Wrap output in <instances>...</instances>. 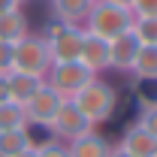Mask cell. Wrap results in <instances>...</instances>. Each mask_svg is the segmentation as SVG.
I'll list each match as a JSON object with an SVG mask.
<instances>
[{
	"instance_id": "10",
	"label": "cell",
	"mask_w": 157,
	"mask_h": 157,
	"mask_svg": "<svg viewBox=\"0 0 157 157\" xmlns=\"http://www.w3.org/2000/svg\"><path fill=\"white\" fill-rule=\"evenodd\" d=\"M136 52H139V42L133 36V30L109 39V67L118 70V73H130V67L136 60Z\"/></svg>"
},
{
	"instance_id": "4",
	"label": "cell",
	"mask_w": 157,
	"mask_h": 157,
	"mask_svg": "<svg viewBox=\"0 0 157 157\" xmlns=\"http://www.w3.org/2000/svg\"><path fill=\"white\" fill-rule=\"evenodd\" d=\"M42 39H45V45H48L52 63L78 60L82 39H85V27H78V24H60V21H52V24L45 27Z\"/></svg>"
},
{
	"instance_id": "24",
	"label": "cell",
	"mask_w": 157,
	"mask_h": 157,
	"mask_svg": "<svg viewBox=\"0 0 157 157\" xmlns=\"http://www.w3.org/2000/svg\"><path fill=\"white\" fill-rule=\"evenodd\" d=\"M9 9H18V3H15V0H0V15L9 12Z\"/></svg>"
},
{
	"instance_id": "3",
	"label": "cell",
	"mask_w": 157,
	"mask_h": 157,
	"mask_svg": "<svg viewBox=\"0 0 157 157\" xmlns=\"http://www.w3.org/2000/svg\"><path fill=\"white\" fill-rule=\"evenodd\" d=\"M52 70V55L42 33H27L12 45V73H27V76L45 78Z\"/></svg>"
},
{
	"instance_id": "27",
	"label": "cell",
	"mask_w": 157,
	"mask_h": 157,
	"mask_svg": "<svg viewBox=\"0 0 157 157\" xmlns=\"http://www.w3.org/2000/svg\"><path fill=\"white\" fill-rule=\"evenodd\" d=\"M18 157H36V151H33V148H27V151H21Z\"/></svg>"
},
{
	"instance_id": "25",
	"label": "cell",
	"mask_w": 157,
	"mask_h": 157,
	"mask_svg": "<svg viewBox=\"0 0 157 157\" xmlns=\"http://www.w3.org/2000/svg\"><path fill=\"white\" fill-rule=\"evenodd\" d=\"M106 3H115V6H124V9L133 6V0H106ZM130 12H133V9H130Z\"/></svg>"
},
{
	"instance_id": "17",
	"label": "cell",
	"mask_w": 157,
	"mask_h": 157,
	"mask_svg": "<svg viewBox=\"0 0 157 157\" xmlns=\"http://www.w3.org/2000/svg\"><path fill=\"white\" fill-rule=\"evenodd\" d=\"M27 127V115H24V106L21 103H0V130H21Z\"/></svg>"
},
{
	"instance_id": "15",
	"label": "cell",
	"mask_w": 157,
	"mask_h": 157,
	"mask_svg": "<svg viewBox=\"0 0 157 157\" xmlns=\"http://www.w3.org/2000/svg\"><path fill=\"white\" fill-rule=\"evenodd\" d=\"M42 88V78L27 76V73H9V100L12 103H27V100Z\"/></svg>"
},
{
	"instance_id": "5",
	"label": "cell",
	"mask_w": 157,
	"mask_h": 157,
	"mask_svg": "<svg viewBox=\"0 0 157 157\" xmlns=\"http://www.w3.org/2000/svg\"><path fill=\"white\" fill-rule=\"evenodd\" d=\"M94 73L82 63V60H63V63H52V70L45 73V85L52 88V91H58L60 97H67V100H73L85 88V85H91L94 82Z\"/></svg>"
},
{
	"instance_id": "22",
	"label": "cell",
	"mask_w": 157,
	"mask_h": 157,
	"mask_svg": "<svg viewBox=\"0 0 157 157\" xmlns=\"http://www.w3.org/2000/svg\"><path fill=\"white\" fill-rule=\"evenodd\" d=\"M12 73V45L0 42V76H9Z\"/></svg>"
},
{
	"instance_id": "9",
	"label": "cell",
	"mask_w": 157,
	"mask_h": 157,
	"mask_svg": "<svg viewBox=\"0 0 157 157\" xmlns=\"http://www.w3.org/2000/svg\"><path fill=\"white\" fill-rule=\"evenodd\" d=\"M112 148L115 145L103 136V133H97V130H88V133H82L78 139L67 142V154L70 157H109Z\"/></svg>"
},
{
	"instance_id": "11",
	"label": "cell",
	"mask_w": 157,
	"mask_h": 157,
	"mask_svg": "<svg viewBox=\"0 0 157 157\" xmlns=\"http://www.w3.org/2000/svg\"><path fill=\"white\" fill-rule=\"evenodd\" d=\"M154 145H157V139L148 130H142L139 124H133V127L124 130V136H121V142L115 148H121L124 154H130V157H151L154 154Z\"/></svg>"
},
{
	"instance_id": "29",
	"label": "cell",
	"mask_w": 157,
	"mask_h": 157,
	"mask_svg": "<svg viewBox=\"0 0 157 157\" xmlns=\"http://www.w3.org/2000/svg\"><path fill=\"white\" fill-rule=\"evenodd\" d=\"M151 157H157V145H154V154H151Z\"/></svg>"
},
{
	"instance_id": "23",
	"label": "cell",
	"mask_w": 157,
	"mask_h": 157,
	"mask_svg": "<svg viewBox=\"0 0 157 157\" xmlns=\"http://www.w3.org/2000/svg\"><path fill=\"white\" fill-rule=\"evenodd\" d=\"M9 100V76H0V103Z\"/></svg>"
},
{
	"instance_id": "12",
	"label": "cell",
	"mask_w": 157,
	"mask_h": 157,
	"mask_svg": "<svg viewBox=\"0 0 157 157\" xmlns=\"http://www.w3.org/2000/svg\"><path fill=\"white\" fill-rule=\"evenodd\" d=\"M94 0H48V9H52V18L60 24H85L88 12H91Z\"/></svg>"
},
{
	"instance_id": "19",
	"label": "cell",
	"mask_w": 157,
	"mask_h": 157,
	"mask_svg": "<svg viewBox=\"0 0 157 157\" xmlns=\"http://www.w3.org/2000/svg\"><path fill=\"white\" fill-rule=\"evenodd\" d=\"M136 124L142 127V130H148V133L157 139V100L142 106V112H139V121H136Z\"/></svg>"
},
{
	"instance_id": "20",
	"label": "cell",
	"mask_w": 157,
	"mask_h": 157,
	"mask_svg": "<svg viewBox=\"0 0 157 157\" xmlns=\"http://www.w3.org/2000/svg\"><path fill=\"white\" fill-rule=\"evenodd\" d=\"M33 151H36V157H70L67 154V142H58V139L39 142V145H33Z\"/></svg>"
},
{
	"instance_id": "26",
	"label": "cell",
	"mask_w": 157,
	"mask_h": 157,
	"mask_svg": "<svg viewBox=\"0 0 157 157\" xmlns=\"http://www.w3.org/2000/svg\"><path fill=\"white\" fill-rule=\"evenodd\" d=\"M109 157H130V154H124L121 148H112V154H109Z\"/></svg>"
},
{
	"instance_id": "16",
	"label": "cell",
	"mask_w": 157,
	"mask_h": 157,
	"mask_svg": "<svg viewBox=\"0 0 157 157\" xmlns=\"http://www.w3.org/2000/svg\"><path fill=\"white\" fill-rule=\"evenodd\" d=\"M130 73H133L139 82H157V48L154 45H139Z\"/></svg>"
},
{
	"instance_id": "28",
	"label": "cell",
	"mask_w": 157,
	"mask_h": 157,
	"mask_svg": "<svg viewBox=\"0 0 157 157\" xmlns=\"http://www.w3.org/2000/svg\"><path fill=\"white\" fill-rule=\"evenodd\" d=\"M15 3H18V6H21V3H30V0H15Z\"/></svg>"
},
{
	"instance_id": "13",
	"label": "cell",
	"mask_w": 157,
	"mask_h": 157,
	"mask_svg": "<svg viewBox=\"0 0 157 157\" xmlns=\"http://www.w3.org/2000/svg\"><path fill=\"white\" fill-rule=\"evenodd\" d=\"M27 33H30V24H27V15L21 12V6L0 15V42L15 45V42H18L21 36H27Z\"/></svg>"
},
{
	"instance_id": "1",
	"label": "cell",
	"mask_w": 157,
	"mask_h": 157,
	"mask_svg": "<svg viewBox=\"0 0 157 157\" xmlns=\"http://www.w3.org/2000/svg\"><path fill=\"white\" fill-rule=\"evenodd\" d=\"M73 103H76V109L88 118L94 127H100V124H106L109 118L115 115L118 91H115V85H109V82H103V78L97 76L91 85H85L76 97H73Z\"/></svg>"
},
{
	"instance_id": "8",
	"label": "cell",
	"mask_w": 157,
	"mask_h": 157,
	"mask_svg": "<svg viewBox=\"0 0 157 157\" xmlns=\"http://www.w3.org/2000/svg\"><path fill=\"white\" fill-rule=\"evenodd\" d=\"M78 60H82L94 76L106 73V70H112V67H109V39H100V36H94V33H85V39H82V52H78Z\"/></svg>"
},
{
	"instance_id": "7",
	"label": "cell",
	"mask_w": 157,
	"mask_h": 157,
	"mask_svg": "<svg viewBox=\"0 0 157 157\" xmlns=\"http://www.w3.org/2000/svg\"><path fill=\"white\" fill-rule=\"evenodd\" d=\"M67 97H60L58 91H52L45 82H42V88H39L33 97L24 103V115H27V127H48L52 124V118L58 115L60 103H63Z\"/></svg>"
},
{
	"instance_id": "2",
	"label": "cell",
	"mask_w": 157,
	"mask_h": 157,
	"mask_svg": "<svg viewBox=\"0 0 157 157\" xmlns=\"http://www.w3.org/2000/svg\"><path fill=\"white\" fill-rule=\"evenodd\" d=\"M82 27H85V33H94L100 39H115L133 30V12L124 6H115V3H106V0H94Z\"/></svg>"
},
{
	"instance_id": "6",
	"label": "cell",
	"mask_w": 157,
	"mask_h": 157,
	"mask_svg": "<svg viewBox=\"0 0 157 157\" xmlns=\"http://www.w3.org/2000/svg\"><path fill=\"white\" fill-rule=\"evenodd\" d=\"M45 130L52 133V139H58V142H73V139H78L82 133L94 130V124L76 109L73 100H63L60 109H58V115L52 118V124H48Z\"/></svg>"
},
{
	"instance_id": "18",
	"label": "cell",
	"mask_w": 157,
	"mask_h": 157,
	"mask_svg": "<svg viewBox=\"0 0 157 157\" xmlns=\"http://www.w3.org/2000/svg\"><path fill=\"white\" fill-rule=\"evenodd\" d=\"M133 36L139 45L157 48V18H133Z\"/></svg>"
},
{
	"instance_id": "21",
	"label": "cell",
	"mask_w": 157,
	"mask_h": 157,
	"mask_svg": "<svg viewBox=\"0 0 157 157\" xmlns=\"http://www.w3.org/2000/svg\"><path fill=\"white\" fill-rule=\"evenodd\" d=\"M133 18H157V0H133Z\"/></svg>"
},
{
	"instance_id": "14",
	"label": "cell",
	"mask_w": 157,
	"mask_h": 157,
	"mask_svg": "<svg viewBox=\"0 0 157 157\" xmlns=\"http://www.w3.org/2000/svg\"><path fill=\"white\" fill-rule=\"evenodd\" d=\"M33 133L30 127H21V130H0V157H18L21 151L33 148Z\"/></svg>"
}]
</instances>
